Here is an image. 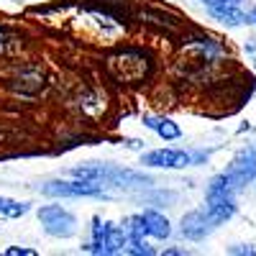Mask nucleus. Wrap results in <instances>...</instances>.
Wrapping results in <instances>:
<instances>
[{
    "label": "nucleus",
    "mask_w": 256,
    "mask_h": 256,
    "mask_svg": "<svg viewBox=\"0 0 256 256\" xmlns=\"http://www.w3.org/2000/svg\"><path fill=\"white\" fill-rule=\"evenodd\" d=\"M210 18H216L220 20L223 26H230V28H236V26H248L251 24V16L236 6V3H228V0H220V3H212V6H205Z\"/></svg>",
    "instance_id": "9"
},
{
    "label": "nucleus",
    "mask_w": 256,
    "mask_h": 256,
    "mask_svg": "<svg viewBox=\"0 0 256 256\" xmlns=\"http://www.w3.org/2000/svg\"><path fill=\"white\" fill-rule=\"evenodd\" d=\"M31 210V202H20V200H10L0 195V216L3 218H20Z\"/></svg>",
    "instance_id": "15"
},
{
    "label": "nucleus",
    "mask_w": 256,
    "mask_h": 256,
    "mask_svg": "<svg viewBox=\"0 0 256 256\" xmlns=\"http://www.w3.org/2000/svg\"><path fill=\"white\" fill-rule=\"evenodd\" d=\"M141 164L152 169H184L192 166V154L184 148H154L141 154Z\"/></svg>",
    "instance_id": "7"
},
{
    "label": "nucleus",
    "mask_w": 256,
    "mask_h": 256,
    "mask_svg": "<svg viewBox=\"0 0 256 256\" xmlns=\"http://www.w3.org/2000/svg\"><path fill=\"white\" fill-rule=\"evenodd\" d=\"M36 216L44 230L54 238H72L77 233V216L62 205H41Z\"/></svg>",
    "instance_id": "5"
},
{
    "label": "nucleus",
    "mask_w": 256,
    "mask_h": 256,
    "mask_svg": "<svg viewBox=\"0 0 256 256\" xmlns=\"http://www.w3.org/2000/svg\"><path fill=\"white\" fill-rule=\"evenodd\" d=\"M128 148H144V141H138V138H128V141H123Z\"/></svg>",
    "instance_id": "20"
},
{
    "label": "nucleus",
    "mask_w": 256,
    "mask_h": 256,
    "mask_svg": "<svg viewBox=\"0 0 256 256\" xmlns=\"http://www.w3.org/2000/svg\"><path fill=\"white\" fill-rule=\"evenodd\" d=\"M123 228L128 233V238H144L146 236V226H144V216H141V212H136V216H131V218H126Z\"/></svg>",
    "instance_id": "16"
},
{
    "label": "nucleus",
    "mask_w": 256,
    "mask_h": 256,
    "mask_svg": "<svg viewBox=\"0 0 256 256\" xmlns=\"http://www.w3.org/2000/svg\"><path fill=\"white\" fill-rule=\"evenodd\" d=\"M70 177L74 180H90V182H100L110 190H148L154 184V177H148L136 169H126L110 162H92V164H82V166H72Z\"/></svg>",
    "instance_id": "1"
},
{
    "label": "nucleus",
    "mask_w": 256,
    "mask_h": 256,
    "mask_svg": "<svg viewBox=\"0 0 256 256\" xmlns=\"http://www.w3.org/2000/svg\"><path fill=\"white\" fill-rule=\"evenodd\" d=\"M216 228H218V223L212 220L208 205H205V208H195V210H190L187 216H182V223H180V233H182V238L195 241V244L205 241V238H208Z\"/></svg>",
    "instance_id": "6"
},
{
    "label": "nucleus",
    "mask_w": 256,
    "mask_h": 256,
    "mask_svg": "<svg viewBox=\"0 0 256 256\" xmlns=\"http://www.w3.org/2000/svg\"><path fill=\"white\" fill-rule=\"evenodd\" d=\"M187 49L192 52H198V56L202 62H216L223 56V46L218 44L212 36H198V38H190L187 41Z\"/></svg>",
    "instance_id": "13"
},
{
    "label": "nucleus",
    "mask_w": 256,
    "mask_h": 256,
    "mask_svg": "<svg viewBox=\"0 0 256 256\" xmlns=\"http://www.w3.org/2000/svg\"><path fill=\"white\" fill-rule=\"evenodd\" d=\"M228 3H236V6H241V3H244V0H228Z\"/></svg>",
    "instance_id": "25"
},
{
    "label": "nucleus",
    "mask_w": 256,
    "mask_h": 256,
    "mask_svg": "<svg viewBox=\"0 0 256 256\" xmlns=\"http://www.w3.org/2000/svg\"><path fill=\"white\" fill-rule=\"evenodd\" d=\"M200 3H205V6H212V3H220V0H200Z\"/></svg>",
    "instance_id": "24"
},
{
    "label": "nucleus",
    "mask_w": 256,
    "mask_h": 256,
    "mask_svg": "<svg viewBox=\"0 0 256 256\" xmlns=\"http://www.w3.org/2000/svg\"><path fill=\"white\" fill-rule=\"evenodd\" d=\"M126 251L134 254V256H154V254H156V248L146 241V236H144V238H128Z\"/></svg>",
    "instance_id": "17"
},
{
    "label": "nucleus",
    "mask_w": 256,
    "mask_h": 256,
    "mask_svg": "<svg viewBox=\"0 0 256 256\" xmlns=\"http://www.w3.org/2000/svg\"><path fill=\"white\" fill-rule=\"evenodd\" d=\"M6 256H36V248H28V246H10V248H6Z\"/></svg>",
    "instance_id": "19"
},
{
    "label": "nucleus",
    "mask_w": 256,
    "mask_h": 256,
    "mask_svg": "<svg viewBox=\"0 0 256 256\" xmlns=\"http://www.w3.org/2000/svg\"><path fill=\"white\" fill-rule=\"evenodd\" d=\"M144 226H146V236L148 238H156V241H166L169 236H172V223H169V218L164 216V212L159 210H144Z\"/></svg>",
    "instance_id": "11"
},
{
    "label": "nucleus",
    "mask_w": 256,
    "mask_h": 256,
    "mask_svg": "<svg viewBox=\"0 0 256 256\" xmlns=\"http://www.w3.org/2000/svg\"><path fill=\"white\" fill-rule=\"evenodd\" d=\"M141 123L148 128V131H154L159 138H164V141H177V138H182V128H180L172 118H166V116H144Z\"/></svg>",
    "instance_id": "12"
},
{
    "label": "nucleus",
    "mask_w": 256,
    "mask_h": 256,
    "mask_svg": "<svg viewBox=\"0 0 256 256\" xmlns=\"http://www.w3.org/2000/svg\"><path fill=\"white\" fill-rule=\"evenodd\" d=\"M205 205H208L212 220H216L218 226H223L226 220H230L233 216H236V210H238L236 200H220V202H205Z\"/></svg>",
    "instance_id": "14"
},
{
    "label": "nucleus",
    "mask_w": 256,
    "mask_h": 256,
    "mask_svg": "<svg viewBox=\"0 0 256 256\" xmlns=\"http://www.w3.org/2000/svg\"><path fill=\"white\" fill-rule=\"evenodd\" d=\"M248 16H251V24H256V8H251V10H248Z\"/></svg>",
    "instance_id": "23"
},
{
    "label": "nucleus",
    "mask_w": 256,
    "mask_h": 256,
    "mask_svg": "<svg viewBox=\"0 0 256 256\" xmlns=\"http://www.w3.org/2000/svg\"><path fill=\"white\" fill-rule=\"evenodd\" d=\"M226 172L230 174V180L236 182L238 190H244L248 182H254L256 180V146H248L244 152H238Z\"/></svg>",
    "instance_id": "8"
},
{
    "label": "nucleus",
    "mask_w": 256,
    "mask_h": 256,
    "mask_svg": "<svg viewBox=\"0 0 256 256\" xmlns=\"http://www.w3.org/2000/svg\"><path fill=\"white\" fill-rule=\"evenodd\" d=\"M90 233H92V238H90L88 244H82V251H88V254H95V256H113V254L126 251V246H128V233H126V228H123V226H113L110 220H102L100 216L92 218Z\"/></svg>",
    "instance_id": "3"
},
{
    "label": "nucleus",
    "mask_w": 256,
    "mask_h": 256,
    "mask_svg": "<svg viewBox=\"0 0 256 256\" xmlns=\"http://www.w3.org/2000/svg\"><path fill=\"white\" fill-rule=\"evenodd\" d=\"M38 192L46 198H88V200H113L116 192L100 182L90 180H52L38 184Z\"/></svg>",
    "instance_id": "4"
},
{
    "label": "nucleus",
    "mask_w": 256,
    "mask_h": 256,
    "mask_svg": "<svg viewBox=\"0 0 256 256\" xmlns=\"http://www.w3.org/2000/svg\"><path fill=\"white\" fill-rule=\"evenodd\" d=\"M228 254H233V256H256V248H254V244H236V246H230L228 248Z\"/></svg>",
    "instance_id": "18"
},
{
    "label": "nucleus",
    "mask_w": 256,
    "mask_h": 256,
    "mask_svg": "<svg viewBox=\"0 0 256 256\" xmlns=\"http://www.w3.org/2000/svg\"><path fill=\"white\" fill-rule=\"evenodd\" d=\"M6 41H8V38H6V31H3V28H0V52H3V49H6Z\"/></svg>",
    "instance_id": "22"
},
{
    "label": "nucleus",
    "mask_w": 256,
    "mask_h": 256,
    "mask_svg": "<svg viewBox=\"0 0 256 256\" xmlns=\"http://www.w3.org/2000/svg\"><path fill=\"white\" fill-rule=\"evenodd\" d=\"M108 72L120 84H141L154 72V56L136 46L118 49L108 56Z\"/></svg>",
    "instance_id": "2"
},
{
    "label": "nucleus",
    "mask_w": 256,
    "mask_h": 256,
    "mask_svg": "<svg viewBox=\"0 0 256 256\" xmlns=\"http://www.w3.org/2000/svg\"><path fill=\"white\" fill-rule=\"evenodd\" d=\"M184 248H164V256H184Z\"/></svg>",
    "instance_id": "21"
},
{
    "label": "nucleus",
    "mask_w": 256,
    "mask_h": 256,
    "mask_svg": "<svg viewBox=\"0 0 256 256\" xmlns=\"http://www.w3.org/2000/svg\"><path fill=\"white\" fill-rule=\"evenodd\" d=\"M236 192H241L236 187V182L230 180L228 172H220L216 174L208 187H205V202H220V200H236Z\"/></svg>",
    "instance_id": "10"
}]
</instances>
